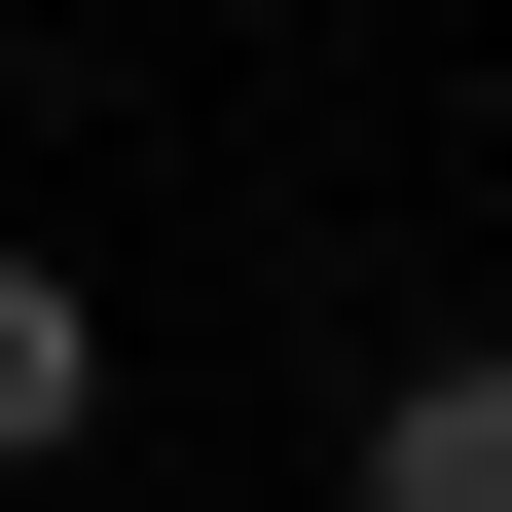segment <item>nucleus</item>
Listing matches in <instances>:
<instances>
[{
  "label": "nucleus",
  "mask_w": 512,
  "mask_h": 512,
  "mask_svg": "<svg viewBox=\"0 0 512 512\" xmlns=\"http://www.w3.org/2000/svg\"><path fill=\"white\" fill-rule=\"evenodd\" d=\"M74 439H110V293L0 220V476H74Z\"/></svg>",
  "instance_id": "obj_1"
},
{
  "label": "nucleus",
  "mask_w": 512,
  "mask_h": 512,
  "mask_svg": "<svg viewBox=\"0 0 512 512\" xmlns=\"http://www.w3.org/2000/svg\"><path fill=\"white\" fill-rule=\"evenodd\" d=\"M366 512H512V330H476V366H403V403H366Z\"/></svg>",
  "instance_id": "obj_2"
}]
</instances>
